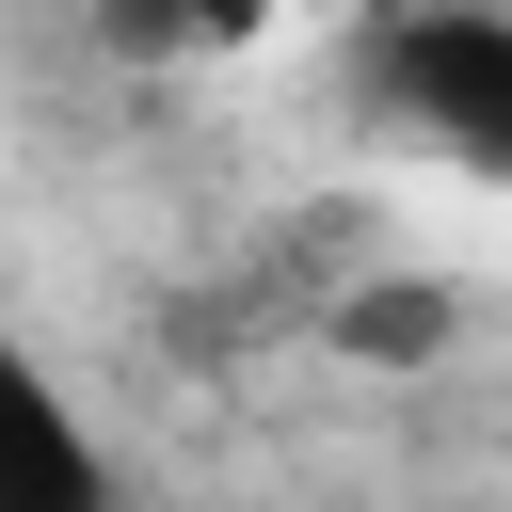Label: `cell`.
Wrapping results in <instances>:
<instances>
[{"mask_svg": "<svg viewBox=\"0 0 512 512\" xmlns=\"http://www.w3.org/2000/svg\"><path fill=\"white\" fill-rule=\"evenodd\" d=\"M368 80L448 176H512V0H400L368 32Z\"/></svg>", "mask_w": 512, "mask_h": 512, "instance_id": "6da1fadb", "label": "cell"}, {"mask_svg": "<svg viewBox=\"0 0 512 512\" xmlns=\"http://www.w3.org/2000/svg\"><path fill=\"white\" fill-rule=\"evenodd\" d=\"M0 512H112V448L16 320H0Z\"/></svg>", "mask_w": 512, "mask_h": 512, "instance_id": "7a4b0ae2", "label": "cell"}, {"mask_svg": "<svg viewBox=\"0 0 512 512\" xmlns=\"http://www.w3.org/2000/svg\"><path fill=\"white\" fill-rule=\"evenodd\" d=\"M272 16L288 0H96V32L128 64H240V48H272Z\"/></svg>", "mask_w": 512, "mask_h": 512, "instance_id": "3957f363", "label": "cell"}, {"mask_svg": "<svg viewBox=\"0 0 512 512\" xmlns=\"http://www.w3.org/2000/svg\"><path fill=\"white\" fill-rule=\"evenodd\" d=\"M448 320H464L448 288H352V304H336V352H384V368H416V352H448Z\"/></svg>", "mask_w": 512, "mask_h": 512, "instance_id": "277c9868", "label": "cell"}]
</instances>
